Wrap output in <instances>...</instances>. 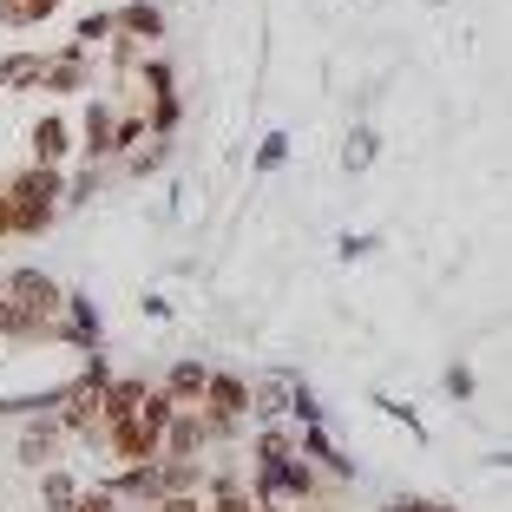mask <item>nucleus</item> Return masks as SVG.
I'll use <instances>...</instances> for the list:
<instances>
[{
    "label": "nucleus",
    "mask_w": 512,
    "mask_h": 512,
    "mask_svg": "<svg viewBox=\"0 0 512 512\" xmlns=\"http://www.w3.org/2000/svg\"><path fill=\"white\" fill-rule=\"evenodd\" d=\"M0 191H7V237H33V230L53 224V211H60V197H66V178L53 165H27Z\"/></svg>",
    "instance_id": "1"
},
{
    "label": "nucleus",
    "mask_w": 512,
    "mask_h": 512,
    "mask_svg": "<svg viewBox=\"0 0 512 512\" xmlns=\"http://www.w3.org/2000/svg\"><path fill=\"white\" fill-rule=\"evenodd\" d=\"M0 296L20 309V322H27L33 335H53V316H60V302H66V289L53 283L46 270H14L7 283H0Z\"/></svg>",
    "instance_id": "2"
},
{
    "label": "nucleus",
    "mask_w": 512,
    "mask_h": 512,
    "mask_svg": "<svg viewBox=\"0 0 512 512\" xmlns=\"http://www.w3.org/2000/svg\"><path fill=\"white\" fill-rule=\"evenodd\" d=\"M197 407H204V427H211V440L237 434V421L250 414V381H243V375H211Z\"/></svg>",
    "instance_id": "3"
},
{
    "label": "nucleus",
    "mask_w": 512,
    "mask_h": 512,
    "mask_svg": "<svg viewBox=\"0 0 512 512\" xmlns=\"http://www.w3.org/2000/svg\"><path fill=\"white\" fill-rule=\"evenodd\" d=\"M106 362L92 355V368H86V381H73V388H60V427H92L99 421V394H106Z\"/></svg>",
    "instance_id": "4"
},
{
    "label": "nucleus",
    "mask_w": 512,
    "mask_h": 512,
    "mask_svg": "<svg viewBox=\"0 0 512 512\" xmlns=\"http://www.w3.org/2000/svg\"><path fill=\"white\" fill-rule=\"evenodd\" d=\"M211 440V427H204V414L197 407H178L165 427V460H197V447Z\"/></svg>",
    "instance_id": "5"
},
{
    "label": "nucleus",
    "mask_w": 512,
    "mask_h": 512,
    "mask_svg": "<svg viewBox=\"0 0 512 512\" xmlns=\"http://www.w3.org/2000/svg\"><path fill=\"white\" fill-rule=\"evenodd\" d=\"M138 401H145V381H106V394H99V421L106 427H125L138 414Z\"/></svg>",
    "instance_id": "6"
},
{
    "label": "nucleus",
    "mask_w": 512,
    "mask_h": 512,
    "mask_svg": "<svg viewBox=\"0 0 512 512\" xmlns=\"http://www.w3.org/2000/svg\"><path fill=\"white\" fill-rule=\"evenodd\" d=\"M60 434L66 427L60 421H27V434H20V467H46V460H53V453H60Z\"/></svg>",
    "instance_id": "7"
},
{
    "label": "nucleus",
    "mask_w": 512,
    "mask_h": 512,
    "mask_svg": "<svg viewBox=\"0 0 512 512\" xmlns=\"http://www.w3.org/2000/svg\"><path fill=\"white\" fill-rule=\"evenodd\" d=\"M66 151H73V125H66V119H40V125H33V165L60 171Z\"/></svg>",
    "instance_id": "8"
},
{
    "label": "nucleus",
    "mask_w": 512,
    "mask_h": 512,
    "mask_svg": "<svg viewBox=\"0 0 512 512\" xmlns=\"http://www.w3.org/2000/svg\"><path fill=\"white\" fill-rule=\"evenodd\" d=\"M106 434H112V453H119L125 467H151V460H158V440H151L138 421H125V427H106Z\"/></svg>",
    "instance_id": "9"
},
{
    "label": "nucleus",
    "mask_w": 512,
    "mask_h": 512,
    "mask_svg": "<svg viewBox=\"0 0 512 512\" xmlns=\"http://www.w3.org/2000/svg\"><path fill=\"white\" fill-rule=\"evenodd\" d=\"M79 86H86V53H79V46H66L60 60H46L40 92H79Z\"/></svg>",
    "instance_id": "10"
},
{
    "label": "nucleus",
    "mask_w": 512,
    "mask_h": 512,
    "mask_svg": "<svg viewBox=\"0 0 512 512\" xmlns=\"http://www.w3.org/2000/svg\"><path fill=\"white\" fill-rule=\"evenodd\" d=\"M112 132H119V112L106 99H92L86 106V158H112Z\"/></svg>",
    "instance_id": "11"
},
{
    "label": "nucleus",
    "mask_w": 512,
    "mask_h": 512,
    "mask_svg": "<svg viewBox=\"0 0 512 512\" xmlns=\"http://www.w3.org/2000/svg\"><path fill=\"white\" fill-rule=\"evenodd\" d=\"M204 381H211V368H204V362H178V368L165 375V394H171L178 407H197V401H204Z\"/></svg>",
    "instance_id": "12"
},
{
    "label": "nucleus",
    "mask_w": 512,
    "mask_h": 512,
    "mask_svg": "<svg viewBox=\"0 0 512 512\" xmlns=\"http://www.w3.org/2000/svg\"><path fill=\"white\" fill-rule=\"evenodd\" d=\"M112 27H119L125 40H158V33H165V14H158L151 0H132V7H125V14L112 20Z\"/></svg>",
    "instance_id": "13"
},
{
    "label": "nucleus",
    "mask_w": 512,
    "mask_h": 512,
    "mask_svg": "<svg viewBox=\"0 0 512 512\" xmlns=\"http://www.w3.org/2000/svg\"><path fill=\"white\" fill-rule=\"evenodd\" d=\"M171 414H178V401H171V394H165V388H145V401H138V414H132V421H138V427H145V434H151V440H165V427H171Z\"/></svg>",
    "instance_id": "14"
},
{
    "label": "nucleus",
    "mask_w": 512,
    "mask_h": 512,
    "mask_svg": "<svg viewBox=\"0 0 512 512\" xmlns=\"http://www.w3.org/2000/svg\"><path fill=\"white\" fill-rule=\"evenodd\" d=\"M375 158H381V132H375V125H355L348 145H342V171H368Z\"/></svg>",
    "instance_id": "15"
},
{
    "label": "nucleus",
    "mask_w": 512,
    "mask_h": 512,
    "mask_svg": "<svg viewBox=\"0 0 512 512\" xmlns=\"http://www.w3.org/2000/svg\"><path fill=\"white\" fill-rule=\"evenodd\" d=\"M289 394H296V388H289V375H270L263 388H250V414H270V421H276V414H289V407H296Z\"/></svg>",
    "instance_id": "16"
},
{
    "label": "nucleus",
    "mask_w": 512,
    "mask_h": 512,
    "mask_svg": "<svg viewBox=\"0 0 512 512\" xmlns=\"http://www.w3.org/2000/svg\"><path fill=\"white\" fill-rule=\"evenodd\" d=\"M46 60H33V53H14V60H0V86H40Z\"/></svg>",
    "instance_id": "17"
},
{
    "label": "nucleus",
    "mask_w": 512,
    "mask_h": 512,
    "mask_svg": "<svg viewBox=\"0 0 512 512\" xmlns=\"http://www.w3.org/2000/svg\"><path fill=\"white\" fill-rule=\"evenodd\" d=\"M204 512H256V499L243 493L237 480H211V506H204Z\"/></svg>",
    "instance_id": "18"
},
{
    "label": "nucleus",
    "mask_w": 512,
    "mask_h": 512,
    "mask_svg": "<svg viewBox=\"0 0 512 512\" xmlns=\"http://www.w3.org/2000/svg\"><path fill=\"white\" fill-rule=\"evenodd\" d=\"M40 499H46V506H53V512H66V506H73V499H79V480H73V473H60V467H53V473H46V480H40Z\"/></svg>",
    "instance_id": "19"
},
{
    "label": "nucleus",
    "mask_w": 512,
    "mask_h": 512,
    "mask_svg": "<svg viewBox=\"0 0 512 512\" xmlns=\"http://www.w3.org/2000/svg\"><path fill=\"white\" fill-rule=\"evenodd\" d=\"M256 460H263V473H270V467H283V460H296V434L270 427V434H263V447H256Z\"/></svg>",
    "instance_id": "20"
},
{
    "label": "nucleus",
    "mask_w": 512,
    "mask_h": 512,
    "mask_svg": "<svg viewBox=\"0 0 512 512\" xmlns=\"http://www.w3.org/2000/svg\"><path fill=\"white\" fill-rule=\"evenodd\" d=\"M53 7H60V0H0V20H7V27H27V20H46Z\"/></svg>",
    "instance_id": "21"
},
{
    "label": "nucleus",
    "mask_w": 512,
    "mask_h": 512,
    "mask_svg": "<svg viewBox=\"0 0 512 512\" xmlns=\"http://www.w3.org/2000/svg\"><path fill=\"white\" fill-rule=\"evenodd\" d=\"M302 453H316V460H322L329 473H342V480H348V460L329 447V434H322V427H309V434H302Z\"/></svg>",
    "instance_id": "22"
},
{
    "label": "nucleus",
    "mask_w": 512,
    "mask_h": 512,
    "mask_svg": "<svg viewBox=\"0 0 512 512\" xmlns=\"http://www.w3.org/2000/svg\"><path fill=\"white\" fill-rule=\"evenodd\" d=\"M165 151H171L165 138H151L145 151H125V158H132V171H138V178H145V171H158V165H165Z\"/></svg>",
    "instance_id": "23"
},
{
    "label": "nucleus",
    "mask_w": 512,
    "mask_h": 512,
    "mask_svg": "<svg viewBox=\"0 0 512 512\" xmlns=\"http://www.w3.org/2000/svg\"><path fill=\"white\" fill-rule=\"evenodd\" d=\"M138 138H151V125H145V119L132 112V119H119V132H112V151H132Z\"/></svg>",
    "instance_id": "24"
},
{
    "label": "nucleus",
    "mask_w": 512,
    "mask_h": 512,
    "mask_svg": "<svg viewBox=\"0 0 512 512\" xmlns=\"http://www.w3.org/2000/svg\"><path fill=\"white\" fill-rule=\"evenodd\" d=\"M106 33H112V20H106V14H92V20H79V40H73V46L86 53V46H92V40H106Z\"/></svg>",
    "instance_id": "25"
},
{
    "label": "nucleus",
    "mask_w": 512,
    "mask_h": 512,
    "mask_svg": "<svg viewBox=\"0 0 512 512\" xmlns=\"http://www.w3.org/2000/svg\"><path fill=\"white\" fill-rule=\"evenodd\" d=\"M92 191H99V178H92V171H79V178L66 184V197H60V204H92Z\"/></svg>",
    "instance_id": "26"
},
{
    "label": "nucleus",
    "mask_w": 512,
    "mask_h": 512,
    "mask_svg": "<svg viewBox=\"0 0 512 512\" xmlns=\"http://www.w3.org/2000/svg\"><path fill=\"white\" fill-rule=\"evenodd\" d=\"M66 512H119V499H112V493H79Z\"/></svg>",
    "instance_id": "27"
},
{
    "label": "nucleus",
    "mask_w": 512,
    "mask_h": 512,
    "mask_svg": "<svg viewBox=\"0 0 512 512\" xmlns=\"http://www.w3.org/2000/svg\"><path fill=\"white\" fill-rule=\"evenodd\" d=\"M283 151H289V138H263V151H256V171H276V165H283Z\"/></svg>",
    "instance_id": "28"
},
{
    "label": "nucleus",
    "mask_w": 512,
    "mask_h": 512,
    "mask_svg": "<svg viewBox=\"0 0 512 512\" xmlns=\"http://www.w3.org/2000/svg\"><path fill=\"white\" fill-rule=\"evenodd\" d=\"M158 512H204V499H191V493H165V499H151Z\"/></svg>",
    "instance_id": "29"
},
{
    "label": "nucleus",
    "mask_w": 512,
    "mask_h": 512,
    "mask_svg": "<svg viewBox=\"0 0 512 512\" xmlns=\"http://www.w3.org/2000/svg\"><path fill=\"white\" fill-rule=\"evenodd\" d=\"M447 394H460V401H467V394H473V375H467V368H460V362L447 368Z\"/></svg>",
    "instance_id": "30"
},
{
    "label": "nucleus",
    "mask_w": 512,
    "mask_h": 512,
    "mask_svg": "<svg viewBox=\"0 0 512 512\" xmlns=\"http://www.w3.org/2000/svg\"><path fill=\"white\" fill-rule=\"evenodd\" d=\"M0 237H7V191H0Z\"/></svg>",
    "instance_id": "31"
},
{
    "label": "nucleus",
    "mask_w": 512,
    "mask_h": 512,
    "mask_svg": "<svg viewBox=\"0 0 512 512\" xmlns=\"http://www.w3.org/2000/svg\"><path fill=\"white\" fill-rule=\"evenodd\" d=\"M256 512H283V506H276V499H263V506H256Z\"/></svg>",
    "instance_id": "32"
},
{
    "label": "nucleus",
    "mask_w": 512,
    "mask_h": 512,
    "mask_svg": "<svg viewBox=\"0 0 512 512\" xmlns=\"http://www.w3.org/2000/svg\"><path fill=\"white\" fill-rule=\"evenodd\" d=\"M434 7H440V0H434Z\"/></svg>",
    "instance_id": "33"
}]
</instances>
